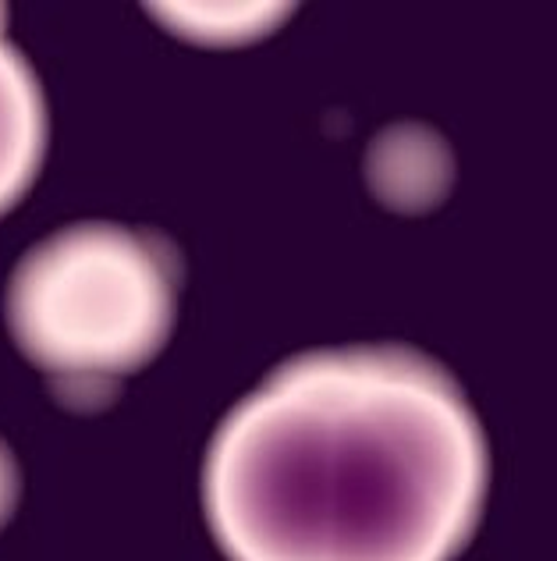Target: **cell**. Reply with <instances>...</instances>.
Returning a JSON list of instances; mask_svg holds the SVG:
<instances>
[{
	"label": "cell",
	"mask_w": 557,
	"mask_h": 561,
	"mask_svg": "<svg viewBox=\"0 0 557 561\" xmlns=\"http://www.w3.org/2000/svg\"><path fill=\"white\" fill-rule=\"evenodd\" d=\"M483 494L473 409L408 348L285 363L228 412L202 466V508L231 561H451Z\"/></svg>",
	"instance_id": "6da1fadb"
},
{
	"label": "cell",
	"mask_w": 557,
	"mask_h": 561,
	"mask_svg": "<svg viewBox=\"0 0 557 561\" xmlns=\"http://www.w3.org/2000/svg\"><path fill=\"white\" fill-rule=\"evenodd\" d=\"M178 263L164 239L85 220L47 234L8 277L14 348L68 409H100L164 348Z\"/></svg>",
	"instance_id": "7a4b0ae2"
},
{
	"label": "cell",
	"mask_w": 557,
	"mask_h": 561,
	"mask_svg": "<svg viewBox=\"0 0 557 561\" xmlns=\"http://www.w3.org/2000/svg\"><path fill=\"white\" fill-rule=\"evenodd\" d=\"M47 157V100L36 71L8 39V11L0 8V214L28 192Z\"/></svg>",
	"instance_id": "3957f363"
},
{
	"label": "cell",
	"mask_w": 557,
	"mask_h": 561,
	"mask_svg": "<svg viewBox=\"0 0 557 561\" xmlns=\"http://www.w3.org/2000/svg\"><path fill=\"white\" fill-rule=\"evenodd\" d=\"M153 19L174 28L182 39L239 43L267 28L277 19V11L274 4H156Z\"/></svg>",
	"instance_id": "277c9868"
},
{
	"label": "cell",
	"mask_w": 557,
	"mask_h": 561,
	"mask_svg": "<svg viewBox=\"0 0 557 561\" xmlns=\"http://www.w3.org/2000/svg\"><path fill=\"white\" fill-rule=\"evenodd\" d=\"M22 494V477H19V459L11 455V448L0 440V526H4L14 508H19Z\"/></svg>",
	"instance_id": "5b68a950"
}]
</instances>
